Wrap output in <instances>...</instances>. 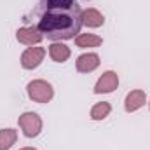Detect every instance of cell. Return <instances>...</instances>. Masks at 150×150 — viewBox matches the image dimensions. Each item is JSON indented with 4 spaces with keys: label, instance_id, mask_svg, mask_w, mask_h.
I'll use <instances>...</instances> for the list:
<instances>
[{
    "label": "cell",
    "instance_id": "6da1fadb",
    "mask_svg": "<svg viewBox=\"0 0 150 150\" xmlns=\"http://www.w3.org/2000/svg\"><path fill=\"white\" fill-rule=\"evenodd\" d=\"M30 21L44 38L63 42L80 33L82 9L77 0H38L30 12Z\"/></svg>",
    "mask_w": 150,
    "mask_h": 150
},
{
    "label": "cell",
    "instance_id": "7a4b0ae2",
    "mask_svg": "<svg viewBox=\"0 0 150 150\" xmlns=\"http://www.w3.org/2000/svg\"><path fill=\"white\" fill-rule=\"evenodd\" d=\"M26 93H28V98L32 101H35V103H49L54 98L52 86L44 79H35V80L28 82Z\"/></svg>",
    "mask_w": 150,
    "mask_h": 150
},
{
    "label": "cell",
    "instance_id": "3957f363",
    "mask_svg": "<svg viewBox=\"0 0 150 150\" xmlns=\"http://www.w3.org/2000/svg\"><path fill=\"white\" fill-rule=\"evenodd\" d=\"M18 124L26 138H37L42 131V117L35 112H25L19 115Z\"/></svg>",
    "mask_w": 150,
    "mask_h": 150
},
{
    "label": "cell",
    "instance_id": "277c9868",
    "mask_svg": "<svg viewBox=\"0 0 150 150\" xmlns=\"http://www.w3.org/2000/svg\"><path fill=\"white\" fill-rule=\"evenodd\" d=\"M44 58H45V49L33 45V47H28V49L23 51L19 63H21V67L25 70H33V68L40 67V63L44 61Z\"/></svg>",
    "mask_w": 150,
    "mask_h": 150
},
{
    "label": "cell",
    "instance_id": "5b68a950",
    "mask_svg": "<svg viewBox=\"0 0 150 150\" xmlns=\"http://www.w3.org/2000/svg\"><path fill=\"white\" fill-rule=\"evenodd\" d=\"M117 87H119V75L108 70V72H103V75L96 80L93 91L94 94H108V93H113Z\"/></svg>",
    "mask_w": 150,
    "mask_h": 150
},
{
    "label": "cell",
    "instance_id": "8992f818",
    "mask_svg": "<svg viewBox=\"0 0 150 150\" xmlns=\"http://www.w3.org/2000/svg\"><path fill=\"white\" fill-rule=\"evenodd\" d=\"M16 38L19 44L23 45H28V47H33V45H38L42 40H44V35L38 32L35 26H21L16 30Z\"/></svg>",
    "mask_w": 150,
    "mask_h": 150
},
{
    "label": "cell",
    "instance_id": "52a82bcc",
    "mask_svg": "<svg viewBox=\"0 0 150 150\" xmlns=\"http://www.w3.org/2000/svg\"><path fill=\"white\" fill-rule=\"evenodd\" d=\"M100 56L96 52H84L77 58L75 61V68L79 74H91L100 67Z\"/></svg>",
    "mask_w": 150,
    "mask_h": 150
},
{
    "label": "cell",
    "instance_id": "ba28073f",
    "mask_svg": "<svg viewBox=\"0 0 150 150\" xmlns=\"http://www.w3.org/2000/svg\"><path fill=\"white\" fill-rule=\"evenodd\" d=\"M145 103H147V94H145V91H142V89H133V91L127 93V96H126V100H124V108H126L127 113H131V112L140 110Z\"/></svg>",
    "mask_w": 150,
    "mask_h": 150
},
{
    "label": "cell",
    "instance_id": "9c48e42d",
    "mask_svg": "<svg viewBox=\"0 0 150 150\" xmlns=\"http://www.w3.org/2000/svg\"><path fill=\"white\" fill-rule=\"evenodd\" d=\"M105 25V16L98 11V9H86L82 11V26H87V28H100Z\"/></svg>",
    "mask_w": 150,
    "mask_h": 150
},
{
    "label": "cell",
    "instance_id": "30bf717a",
    "mask_svg": "<svg viewBox=\"0 0 150 150\" xmlns=\"http://www.w3.org/2000/svg\"><path fill=\"white\" fill-rule=\"evenodd\" d=\"M49 56H51V59L56 61V63H65V61L72 56V51H70V47H68L67 44H63V42H54V44L49 45Z\"/></svg>",
    "mask_w": 150,
    "mask_h": 150
},
{
    "label": "cell",
    "instance_id": "8fae6325",
    "mask_svg": "<svg viewBox=\"0 0 150 150\" xmlns=\"http://www.w3.org/2000/svg\"><path fill=\"white\" fill-rule=\"evenodd\" d=\"M75 45L80 49H91V47H100L103 44V38L96 33H79L74 38Z\"/></svg>",
    "mask_w": 150,
    "mask_h": 150
},
{
    "label": "cell",
    "instance_id": "7c38bea8",
    "mask_svg": "<svg viewBox=\"0 0 150 150\" xmlns=\"http://www.w3.org/2000/svg\"><path fill=\"white\" fill-rule=\"evenodd\" d=\"M18 140V131L16 129H11V127H5V129H0V150H9Z\"/></svg>",
    "mask_w": 150,
    "mask_h": 150
},
{
    "label": "cell",
    "instance_id": "4fadbf2b",
    "mask_svg": "<svg viewBox=\"0 0 150 150\" xmlns=\"http://www.w3.org/2000/svg\"><path fill=\"white\" fill-rule=\"evenodd\" d=\"M112 112V105L108 101H101V103H96L93 105L91 108V119L93 120H105Z\"/></svg>",
    "mask_w": 150,
    "mask_h": 150
},
{
    "label": "cell",
    "instance_id": "5bb4252c",
    "mask_svg": "<svg viewBox=\"0 0 150 150\" xmlns=\"http://www.w3.org/2000/svg\"><path fill=\"white\" fill-rule=\"evenodd\" d=\"M19 150H37V149H33V147H23V149H19Z\"/></svg>",
    "mask_w": 150,
    "mask_h": 150
},
{
    "label": "cell",
    "instance_id": "9a60e30c",
    "mask_svg": "<svg viewBox=\"0 0 150 150\" xmlns=\"http://www.w3.org/2000/svg\"><path fill=\"white\" fill-rule=\"evenodd\" d=\"M149 108H150V100H149Z\"/></svg>",
    "mask_w": 150,
    "mask_h": 150
}]
</instances>
